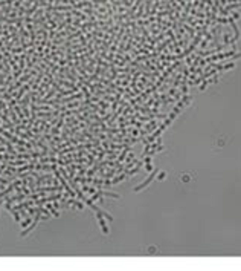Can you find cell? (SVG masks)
Returning <instances> with one entry per match:
<instances>
[{
	"label": "cell",
	"mask_w": 241,
	"mask_h": 271,
	"mask_svg": "<svg viewBox=\"0 0 241 271\" xmlns=\"http://www.w3.org/2000/svg\"><path fill=\"white\" fill-rule=\"evenodd\" d=\"M31 221H32L31 218H28V219H24V222H21V227H26V225H29V224H31Z\"/></svg>",
	"instance_id": "cell-1"
}]
</instances>
